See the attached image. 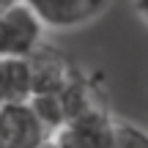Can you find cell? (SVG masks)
Wrapping results in <instances>:
<instances>
[{
  "mask_svg": "<svg viewBox=\"0 0 148 148\" xmlns=\"http://www.w3.org/2000/svg\"><path fill=\"white\" fill-rule=\"evenodd\" d=\"M38 148H55V145H52V140H47V143H41Z\"/></svg>",
  "mask_w": 148,
  "mask_h": 148,
  "instance_id": "obj_10",
  "label": "cell"
},
{
  "mask_svg": "<svg viewBox=\"0 0 148 148\" xmlns=\"http://www.w3.org/2000/svg\"><path fill=\"white\" fill-rule=\"evenodd\" d=\"M25 66H27V77H30V96L33 93H55L74 74V63L69 60V55L44 41L25 58Z\"/></svg>",
  "mask_w": 148,
  "mask_h": 148,
  "instance_id": "obj_2",
  "label": "cell"
},
{
  "mask_svg": "<svg viewBox=\"0 0 148 148\" xmlns=\"http://www.w3.org/2000/svg\"><path fill=\"white\" fill-rule=\"evenodd\" d=\"M49 140V132L27 101L0 107V148H38Z\"/></svg>",
  "mask_w": 148,
  "mask_h": 148,
  "instance_id": "obj_5",
  "label": "cell"
},
{
  "mask_svg": "<svg viewBox=\"0 0 148 148\" xmlns=\"http://www.w3.org/2000/svg\"><path fill=\"white\" fill-rule=\"evenodd\" d=\"M134 5H137V14L148 22V0H134Z\"/></svg>",
  "mask_w": 148,
  "mask_h": 148,
  "instance_id": "obj_8",
  "label": "cell"
},
{
  "mask_svg": "<svg viewBox=\"0 0 148 148\" xmlns=\"http://www.w3.org/2000/svg\"><path fill=\"white\" fill-rule=\"evenodd\" d=\"M14 3H19V0H0V11H5V8H11Z\"/></svg>",
  "mask_w": 148,
  "mask_h": 148,
  "instance_id": "obj_9",
  "label": "cell"
},
{
  "mask_svg": "<svg viewBox=\"0 0 148 148\" xmlns=\"http://www.w3.org/2000/svg\"><path fill=\"white\" fill-rule=\"evenodd\" d=\"M44 25L25 3L0 11V58H27L41 44Z\"/></svg>",
  "mask_w": 148,
  "mask_h": 148,
  "instance_id": "obj_1",
  "label": "cell"
},
{
  "mask_svg": "<svg viewBox=\"0 0 148 148\" xmlns=\"http://www.w3.org/2000/svg\"><path fill=\"white\" fill-rule=\"evenodd\" d=\"M30 99V77L25 58H0V107Z\"/></svg>",
  "mask_w": 148,
  "mask_h": 148,
  "instance_id": "obj_6",
  "label": "cell"
},
{
  "mask_svg": "<svg viewBox=\"0 0 148 148\" xmlns=\"http://www.w3.org/2000/svg\"><path fill=\"white\" fill-rule=\"evenodd\" d=\"M112 115L110 110H93L66 121L49 134L55 148H110Z\"/></svg>",
  "mask_w": 148,
  "mask_h": 148,
  "instance_id": "obj_4",
  "label": "cell"
},
{
  "mask_svg": "<svg viewBox=\"0 0 148 148\" xmlns=\"http://www.w3.org/2000/svg\"><path fill=\"white\" fill-rule=\"evenodd\" d=\"M44 27L71 30V27L93 22L110 0H22Z\"/></svg>",
  "mask_w": 148,
  "mask_h": 148,
  "instance_id": "obj_3",
  "label": "cell"
},
{
  "mask_svg": "<svg viewBox=\"0 0 148 148\" xmlns=\"http://www.w3.org/2000/svg\"><path fill=\"white\" fill-rule=\"evenodd\" d=\"M110 148H148V132L123 118H112Z\"/></svg>",
  "mask_w": 148,
  "mask_h": 148,
  "instance_id": "obj_7",
  "label": "cell"
}]
</instances>
